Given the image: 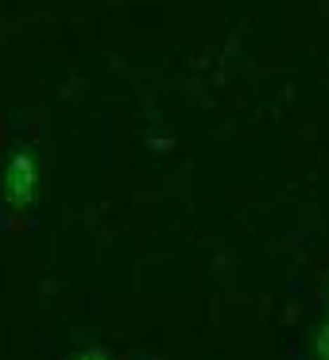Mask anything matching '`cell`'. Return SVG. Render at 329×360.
I'll list each match as a JSON object with an SVG mask.
<instances>
[{"label":"cell","instance_id":"1","mask_svg":"<svg viewBox=\"0 0 329 360\" xmlns=\"http://www.w3.org/2000/svg\"><path fill=\"white\" fill-rule=\"evenodd\" d=\"M39 190H43V163L35 155V148H16L0 167V205L12 217H24V213L35 210Z\"/></svg>","mask_w":329,"mask_h":360},{"label":"cell","instance_id":"2","mask_svg":"<svg viewBox=\"0 0 329 360\" xmlns=\"http://www.w3.org/2000/svg\"><path fill=\"white\" fill-rule=\"evenodd\" d=\"M314 356L329 360V314L318 321V329H314Z\"/></svg>","mask_w":329,"mask_h":360},{"label":"cell","instance_id":"3","mask_svg":"<svg viewBox=\"0 0 329 360\" xmlns=\"http://www.w3.org/2000/svg\"><path fill=\"white\" fill-rule=\"evenodd\" d=\"M74 360H109V352H105V349H82Z\"/></svg>","mask_w":329,"mask_h":360}]
</instances>
